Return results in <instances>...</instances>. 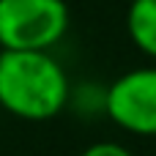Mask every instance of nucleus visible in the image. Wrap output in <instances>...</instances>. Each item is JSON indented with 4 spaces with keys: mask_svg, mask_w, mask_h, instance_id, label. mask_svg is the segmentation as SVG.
Masks as SVG:
<instances>
[{
    "mask_svg": "<svg viewBox=\"0 0 156 156\" xmlns=\"http://www.w3.org/2000/svg\"><path fill=\"white\" fill-rule=\"evenodd\" d=\"M126 33L143 55L156 60V0H132L129 3Z\"/></svg>",
    "mask_w": 156,
    "mask_h": 156,
    "instance_id": "4",
    "label": "nucleus"
},
{
    "mask_svg": "<svg viewBox=\"0 0 156 156\" xmlns=\"http://www.w3.org/2000/svg\"><path fill=\"white\" fill-rule=\"evenodd\" d=\"M80 156H134L126 145H121V143H112V140H101V143H93V145H88L85 151Z\"/></svg>",
    "mask_w": 156,
    "mask_h": 156,
    "instance_id": "5",
    "label": "nucleus"
},
{
    "mask_svg": "<svg viewBox=\"0 0 156 156\" xmlns=\"http://www.w3.org/2000/svg\"><path fill=\"white\" fill-rule=\"evenodd\" d=\"M63 0H0V49L49 52L69 30Z\"/></svg>",
    "mask_w": 156,
    "mask_h": 156,
    "instance_id": "2",
    "label": "nucleus"
},
{
    "mask_svg": "<svg viewBox=\"0 0 156 156\" xmlns=\"http://www.w3.org/2000/svg\"><path fill=\"white\" fill-rule=\"evenodd\" d=\"M71 99V85L52 52L0 49V107L22 121H52Z\"/></svg>",
    "mask_w": 156,
    "mask_h": 156,
    "instance_id": "1",
    "label": "nucleus"
},
{
    "mask_svg": "<svg viewBox=\"0 0 156 156\" xmlns=\"http://www.w3.org/2000/svg\"><path fill=\"white\" fill-rule=\"evenodd\" d=\"M107 118L129 134L156 137V66L121 74L104 88Z\"/></svg>",
    "mask_w": 156,
    "mask_h": 156,
    "instance_id": "3",
    "label": "nucleus"
}]
</instances>
